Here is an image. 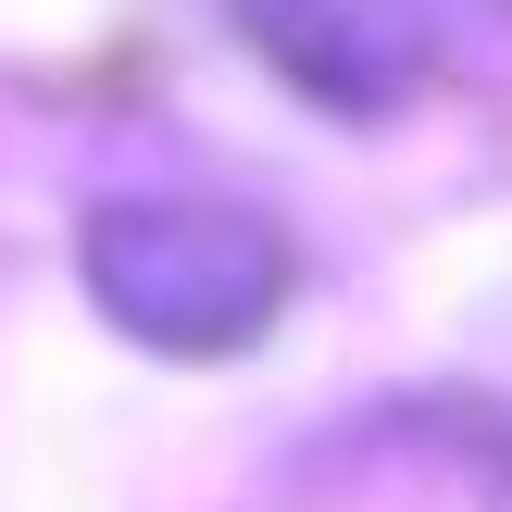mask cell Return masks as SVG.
Returning a JSON list of instances; mask_svg holds the SVG:
<instances>
[{
    "mask_svg": "<svg viewBox=\"0 0 512 512\" xmlns=\"http://www.w3.org/2000/svg\"><path fill=\"white\" fill-rule=\"evenodd\" d=\"M88 288L125 338L225 363L288 313V238L238 200H113L88 225Z\"/></svg>",
    "mask_w": 512,
    "mask_h": 512,
    "instance_id": "cell-1",
    "label": "cell"
},
{
    "mask_svg": "<svg viewBox=\"0 0 512 512\" xmlns=\"http://www.w3.org/2000/svg\"><path fill=\"white\" fill-rule=\"evenodd\" d=\"M225 13L300 100L375 125V113H413V100L463 88L500 0H225Z\"/></svg>",
    "mask_w": 512,
    "mask_h": 512,
    "instance_id": "cell-2",
    "label": "cell"
}]
</instances>
